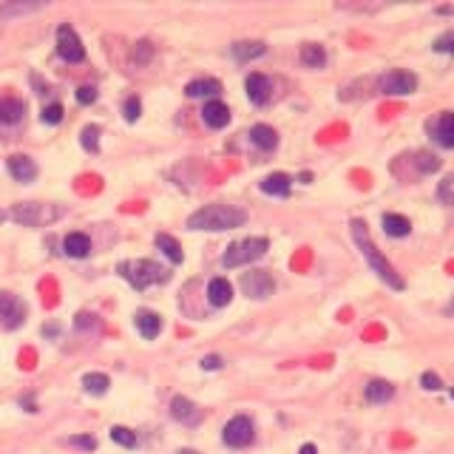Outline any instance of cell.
Returning a JSON list of instances; mask_svg holds the SVG:
<instances>
[{"mask_svg":"<svg viewBox=\"0 0 454 454\" xmlns=\"http://www.w3.org/2000/svg\"><path fill=\"white\" fill-rule=\"evenodd\" d=\"M74 327H77V330H97L100 321H97V316H91V313H80L77 321H74Z\"/></svg>","mask_w":454,"mask_h":454,"instance_id":"cell-36","label":"cell"},{"mask_svg":"<svg viewBox=\"0 0 454 454\" xmlns=\"http://www.w3.org/2000/svg\"><path fill=\"white\" fill-rule=\"evenodd\" d=\"M171 415H174V420H179L182 426H199V420H202V412L196 409V403L188 401V398H182V395L171 401Z\"/></svg>","mask_w":454,"mask_h":454,"instance_id":"cell-13","label":"cell"},{"mask_svg":"<svg viewBox=\"0 0 454 454\" xmlns=\"http://www.w3.org/2000/svg\"><path fill=\"white\" fill-rule=\"evenodd\" d=\"M46 4H6V6H0V23L9 20V18H18V15H29V12H37L43 9Z\"/></svg>","mask_w":454,"mask_h":454,"instance_id":"cell-29","label":"cell"},{"mask_svg":"<svg viewBox=\"0 0 454 454\" xmlns=\"http://www.w3.org/2000/svg\"><path fill=\"white\" fill-rule=\"evenodd\" d=\"M60 216L57 207L51 205H37V202H23V205H15L12 210V219L20 221V224H29V227H40V224H48Z\"/></svg>","mask_w":454,"mask_h":454,"instance_id":"cell-6","label":"cell"},{"mask_svg":"<svg viewBox=\"0 0 454 454\" xmlns=\"http://www.w3.org/2000/svg\"><path fill=\"white\" fill-rule=\"evenodd\" d=\"M377 91L387 94V97H406V94H415L417 91V77L412 71H403V68H392L387 71L381 80H377Z\"/></svg>","mask_w":454,"mask_h":454,"instance_id":"cell-5","label":"cell"},{"mask_svg":"<svg viewBox=\"0 0 454 454\" xmlns=\"http://www.w3.org/2000/svg\"><path fill=\"white\" fill-rule=\"evenodd\" d=\"M150 54H154V48H150V43H136V54H134V63H148Z\"/></svg>","mask_w":454,"mask_h":454,"instance_id":"cell-40","label":"cell"},{"mask_svg":"<svg viewBox=\"0 0 454 454\" xmlns=\"http://www.w3.org/2000/svg\"><path fill=\"white\" fill-rule=\"evenodd\" d=\"M117 273L134 287V290H148L150 284H165L171 278V273L150 259H131V261H119Z\"/></svg>","mask_w":454,"mask_h":454,"instance_id":"cell-3","label":"cell"},{"mask_svg":"<svg viewBox=\"0 0 454 454\" xmlns=\"http://www.w3.org/2000/svg\"><path fill=\"white\" fill-rule=\"evenodd\" d=\"M157 247L174 261V264H182L185 261V253H182V245L174 239V236H168V233H157Z\"/></svg>","mask_w":454,"mask_h":454,"instance_id":"cell-26","label":"cell"},{"mask_svg":"<svg viewBox=\"0 0 454 454\" xmlns=\"http://www.w3.org/2000/svg\"><path fill=\"white\" fill-rule=\"evenodd\" d=\"M80 142H83V148L89 150V154H94V150L100 148V128L97 125H86L83 134H80Z\"/></svg>","mask_w":454,"mask_h":454,"instance_id":"cell-30","label":"cell"},{"mask_svg":"<svg viewBox=\"0 0 454 454\" xmlns=\"http://www.w3.org/2000/svg\"><path fill=\"white\" fill-rule=\"evenodd\" d=\"M417 168L423 171V174H434V171H440V160L434 157V154H417Z\"/></svg>","mask_w":454,"mask_h":454,"instance_id":"cell-34","label":"cell"},{"mask_svg":"<svg viewBox=\"0 0 454 454\" xmlns=\"http://www.w3.org/2000/svg\"><path fill=\"white\" fill-rule=\"evenodd\" d=\"M202 369H207V372L210 369H221V358L219 355H205L202 358Z\"/></svg>","mask_w":454,"mask_h":454,"instance_id":"cell-42","label":"cell"},{"mask_svg":"<svg viewBox=\"0 0 454 454\" xmlns=\"http://www.w3.org/2000/svg\"><path fill=\"white\" fill-rule=\"evenodd\" d=\"M63 250H65V256H71V259H86V256L91 253V239H89L86 233H68V236L63 239Z\"/></svg>","mask_w":454,"mask_h":454,"instance_id":"cell-19","label":"cell"},{"mask_svg":"<svg viewBox=\"0 0 454 454\" xmlns=\"http://www.w3.org/2000/svg\"><path fill=\"white\" fill-rule=\"evenodd\" d=\"M451 401H454V389H451Z\"/></svg>","mask_w":454,"mask_h":454,"instance_id":"cell-45","label":"cell"},{"mask_svg":"<svg viewBox=\"0 0 454 454\" xmlns=\"http://www.w3.org/2000/svg\"><path fill=\"white\" fill-rule=\"evenodd\" d=\"M301 63L310 65V68H324V65H327V51H324V46L307 43L304 48H301Z\"/></svg>","mask_w":454,"mask_h":454,"instance_id":"cell-28","label":"cell"},{"mask_svg":"<svg viewBox=\"0 0 454 454\" xmlns=\"http://www.w3.org/2000/svg\"><path fill=\"white\" fill-rule=\"evenodd\" d=\"M26 321V301L12 295V292H0V327L4 330H18Z\"/></svg>","mask_w":454,"mask_h":454,"instance_id":"cell-7","label":"cell"},{"mask_svg":"<svg viewBox=\"0 0 454 454\" xmlns=\"http://www.w3.org/2000/svg\"><path fill=\"white\" fill-rule=\"evenodd\" d=\"M242 290H245L250 298L264 301V298L273 295L275 281H273V275H270L267 270H253V273H245V275H242Z\"/></svg>","mask_w":454,"mask_h":454,"instance_id":"cell-10","label":"cell"},{"mask_svg":"<svg viewBox=\"0 0 454 454\" xmlns=\"http://www.w3.org/2000/svg\"><path fill=\"white\" fill-rule=\"evenodd\" d=\"M384 231H387L389 236H395V239H403V236L412 233V221H409L406 216L387 213V216H384Z\"/></svg>","mask_w":454,"mask_h":454,"instance_id":"cell-23","label":"cell"},{"mask_svg":"<svg viewBox=\"0 0 454 454\" xmlns=\"http://www.w3.org/2000/svg\"><path fill=\"white\" fill-rule=\"evenodd\" d=\"M63 114H65L63 105H60V103H51V105L43 108V122H46V125H60V122H63Z\"/></svg>","mask_w":454,"mask_h":454,"instance_id":"cell-33","label":"cell"},{"mask_svg":"<svg viewBox=\"0 0 454 454\" xmlns=\"http://www.w3.org/2000/svg\"><path fill=\"white\" fill-rule=\"evenodd\" d=\"M247 221V210L236 207V205H207L202 210H196L188 219L190 231H233Z\"/></svg>","mask_w":454,"mask_h":454,"instance_id":"cell-2","label":"cell"},{"mask_svg":"<svg viewBox=\"0 0 454 454\" xmlns=\"http://www.w3.org/2000/svg\"><path fill=\"white\" fill-rule=\"evenodd\" d=\"M250 142L256 145V148H261V150H273L275 145H278V134L270 128V125H253L250 128Z\"/></svg>","mask_w":454,"mask_h":454,"instance_id":"cell-22","label":"cell"},{"mask_svg":"<svg viewBox=\"0 0 454 454\" xmlns=\"http://www.w3.org/2000/svg\"><path fill=\"white\" fill-rule=\"evenodd\" d=\"M245 89H247V97H250L253 105H267L270 97H273V80L264 77V74H250Z\"/></svg>","mask_w":454,"mask_h":454,"instance_id":"cell-12","label":"cell"},{"mask_svg":"<svg viewBox=\"0 0 454 454\" xmlns=\"http://www.w3.org/2000/svg\"><path fill=\"white\" fill-rule=\"evenodd\" d=\"M26 114V105L15 97H0V122L4 125H18Z\"/></svg>","mask_w":454,"mask_h":454,"instance_id":"cell-20","label":"cell"},{"mask_svg":"<svg viewBox=\"0 0 454 454\" xmlns=\"http://www.w3.org/2000/svg\"><path fill=\"white\" fill-rule=\"evenodd\" d=\"M6 168H9V174H12L18 182H32V179L37 176V165H34L29 157H23V154L9 157V160H6Z\"/></svg>","mask_w":454,"mask_h":454,"instance_id":"cell-16","label":"cell"},{"mask_svg":"<svg viewBox=\"0 0 454 454\" xmlns=\"http://www.w3.org/2000/svg\"><path fill=\"white\" fill-rule=\"evenodd\" d=\"M437 199L443 205H454V174L443 176V182L437 185Z\"/></svg>","mask_w":454,"mask_h":454,"instance_id":"cell-32","label":"cell"},{"mask_svg":"<svg viewBox=\"0 0 454 454\" xmlns=\"http://www.w3.org/2000/svg\"><path fill=\"white\" fill-rule=\"evenodd\" d=\"M174 454H199V451H193V448H179V451H174Z\"/></svg>","mask_w":454,"mask_h":454,"instance_id":"cell-44","label":"cell"},{"mask_svg":"<svg viewBox=\"0 0 454 454\" xmlns=\"http://www.w3.org/2000/svg\"><path fill=\"white\" fill-rule=\"evenodd\" d=\"M134 324H136L139 335L148 338V341H154V338L162 332V318H160L157 313H150V310H139L136 318H134Z\"/></svg>","mask_w":454,"mask_h":454,"instance_id":"cell-15","label":"cell"},{"mask_svg":"<svg viewBox=\"0 0 454 454\" xmlns=\"http://www.w3.org/2000/svg\"><path fill=\"white\" fill-rule=\"evenodd\" d=\"M71 446H77V448H86V451H94L97 448V440L89 437V434H77V437H68Z\"/></svg>","mask_w":454,"mask_h":454,"instance_id":"cell-37","label":"cell"},{"mask_svg":"<svg viewBox=\"0 0 454 454\" xmlns=\"http://www.w3.org/2000/svg\"><path fill=\"white\" fill-rule=\"evenodd\" d=\"M434 51H440V54H454V32L440 34V37L434 40Z\"/></svg>","mask_w":454,"mask_h":454,"instance_id":"cell-35","label":"cell"},{"mask_svg":"<svg viewBox=\"0 0 454 454\" xmlns=\"http://www.w3.org/2000/svg\"><path fill=\"white\" fill-rule=\"evenodd\" d=\"M57 54L65 60V63H80L86 57V48H83V40L77 37L68 23H63L57 29Z\"/></svg>","mask_w":454,"mask_h":454,"instance_id":"cell-9","label":"cell"},{"mask_svg":"<svg viewBox=\"0 0 454 454\" xmlns=\"http://www.w3.org/2000/svg\"><path fill=\"white\" fill-rule=\"evenodd\" d=\"M429 134L437 145L443 148H454V114L451 111H443L440 117H434L429 122Z\"/></svg>","mask_w":454,"mask_h":454,"instance_id":"cell-11","label":"cell"},{"mask_svg":"<svg viewBox=\"0 0 454 454\" xmlns=\"http://www.w3.org/2000/svg\"><path fill=\"white\" fill-rule=\"evenodd\" d=\"M202 119H205L207 128H224L227 122H231V108H227L224 103H219V100H210L205 105V111H202Z\"/></svg>","mask_w":454,"mask_h":454,"instance_id":"cell-17","label":"cell"},{"mask_svg":"<svg viewBox=\"0 0 454 454\" xmlns=\"http://www.w3.org/2000/svg\"><path fill=\"white\" fill-rule=\"evenodd\" d=\"M290 188H292V179L287 176V174H270V176H264L261 179V190L267 193V196H290Z\"/></svg>","mask_w":454,"mask_h":454,"instance_id":"cell-21","label":"cell"},{"mask_svg":"<svg viewBox=\"0 0 454 454\" xmlns=\"http://www.w3.org/2000/svg\"><path fill=\"white\" fill-rule=\"evenodd\" d=\"M270 250V242L264 236H250V239H242V242H233L231 247L224 250L221 256V264L224 267H242V264H253L259 259H264Z\"/></svg>","mask_w":454,"mask_h":454,"instance_id":"cell-4","label":"cell"},{"mask_svg":"<svg viewBox=\"0 0 454 454\" xmlns=\"http://www.w3.org/2000/svg\"><path fill=\"white\" fill-rule=\"evenodd\" d=\"M392 395H395V387L389 381H369V387H366L369 403H387V401H392Z\"/></svg>","mask_w":454,"mask_h":454,"instance_id":"cell-24","label":"cell"},{"mask_svg":"<svg viewBox=\"0 0 454 454\" xmlns=\"http://www.w3.org/2000/svg\"><path fill=\"white\" fill-rule=\"evenodd\" d=\"M77 100H80L83 105H91V103L97 100V89H94V86H80V89H77Z\"/></svg>","mask_w":454,"mask_h":454,"instance_id":"cell-38","label":"cell"},{"mask_svg":"<svg viewBox=\"0 0 454 454\" xmlns=\"http://www.w3.org/2000/svg\"><path fill=\"white\" fill-rule=\"evenodd\" d=\"M188 97H219L221 94V83L219 80H193L185 86Z\"/></svg>","mask_w":454,"mask_h":454,"instance_id":"cell-25","label":"cell"},{"mask_svg":"<svg viewBox=\"0 0 454 454\" xmlns=\"http://www.w3.org/2000/svg\"><path fill=\"white\" fill-rule=\"evenodd\" d=\"M253 434H256L253 432V420L245 417V415H236L233 420H227V426L221 432V440L231 448H245V446L253 443Z\"/></svg>","mask_w":454,"mask_h":454,"instance_id":"cell-8","label":"cell"},{"mask_svg":"<svg viewBox=\"0 0 454 454\" xmlns=\"http://www.w3.org/2000/svg\"><path fill=\"white\" fill-rule=\"evenodd\" d=\"M264 51H267V46H264L261 40H239V43L231 46V54H233V60H239V63H250V60L261 57Z\"/></svg>","mask_w":454,"mask_h":454,"instance_id":"cell-18","label":"cell"},{"mask_svg":"<svg viewBox=\"0 0 454 454\" xmlns=\"http://www.w3.org/2000/svg\"><path fill=\"white\" fill-rule=\"evenodd\" d=\"M420 384H423V389H429V392H437L443 384H440V377L434 375V372H423V377H420Z\"/></svg>","mask_w":454,"mask_h":454,"instance_id":"cell-39","label":"cell"},{"mask_svg":"<svg viewBox=\"0 0 454 454\" xmlns=\"http://www.w3.org/2000/svg\"><path fill=\"white\" fill-rule=\"evenodd\" d=\"M207 301L210 307H227L233 301V287L227 278H210L207 281Z\"/></svg>","mask_w":454,"mask_h":454,"instance_id":"cell-14","label":"cell"},{"mask_svg":"<svg viewBox=\"0 0 454 454\" xmlns=\"http://www.w3.org/2000/svg\"><path fill=\"white\" fill-rule=\"evenodd\" d=\"M298 454H318V448L313 446V443H307V446H301V451Z\"/></svg>","mask_w":454,"mask_h":454,"instance_id":"cell-43","label":"cell"},{"mask_svg":"<svg viewBox=\"0 0 454 454\" xmlns=\"http://www.w3.org/2000/svg\"><path fill=\"white\" fill-rule=\"evenodd\" d=\"M108 387H111V381H108V375H103V372H89V375H83V389H86L89 395H105Z\"/></svg>","mask_w":454,"mask_h":454,"instance_id":"cell-27","label":"cell"},{"mask_svg":"<svg viewBox=\"0 0 454 454\" xmlns=\"http://www.w3.org/2000/svg\"><path fill=\"white\" fill-rule=\"evenodd\" d=\"M111 440L119 443L122 448H134V446H136V434H134L131 429H125V426H114V429H111Z\"/></svg>","mask_w":454,"mask_h":454,"instance_id":"cell-31","label":"cell"},{"mask_svg":"<svg viewBox=\"0 0 454 454\" xmlns=\"http://www.w3.org/2000/svg\"><path fill=\"white\" fill-rule=\"evenodd\" d=\"M352 239H355V245L361 247V253H363V259H366V264L372 267V273L381 278L384 284H389L392 290H403V278L395 273V267L381 256V250L375 247V242H372V236H369V231H366V224L361 221V219H352Z\"/></svg>","mask_w":454,"mask_h":454,"instance_id":"cell-1","label":"cell"},{"mask_svg":"<svg viewBox=\"0 0 454 454\" xmlns=\"http://www.w3.org/2000/svg\"><path fill=\"white\" fill-rule=\"evenodd\" d=\"M125 119H128V122H136V119H139V100H136V97H131V100L125 103Z\"/></svg>","mask_w":454,"mask_h":454,"instance_id":"cell-41","label":"cell"}]
</instances>
